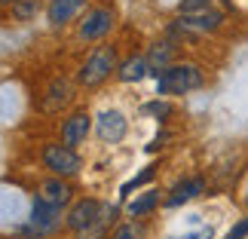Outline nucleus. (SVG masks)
<instances>
[{
    "label": "nucleus",
    "mask_w": 248,
    "mask_h": 239,
    "mask_svg": "<svg viewBox=\"0 0 248 239\" xmlns=\"http://www.w3.org/2000/svg\"><path fill=\"white\" fill-rule=\"evenodd\" d=\"M16 3V0H0V6H13Z\"/></svg>",
    "instance_id": "obj_23"
},
{
    "label": "nucleus",
    "mask_w": 248,
    "mask_h": 239,
    "mask_svg": "<svg viewBox=\"0 0 248 239\" xmlns=\"http://www.w3.org/2000/svg\"><path fill=\"white\" fill-rule=\"evenodd\" d=\"M89 129H92V117H89V111H77V113H71V117L62 123V144H68V147L83 144L86 135H89Z\"/></svg>",
    "instance_id": "obj_8"
},
{
    "label": "nucleus",
    "mask_w": 248,
    "mask_h": 239,
    "mask_svg": "<svg viewBox=\"0 0 248 239\" xmlns=\"http://www.w3.org/2000/svg\"><path fill=\"white\" fill-rule=\"evenodd\" d=\"M40 159H43V166L49 169L55 178H74L80 172V166H83L77 147H68V144H62V141H49V144H43Z\"/></svg>",
    "instance_id": "obj_3"
},
{
    "label": "nucleus",
    "mask_w": 248,
    "mask_h": 239,
    "mask_svg": "<svg viewBox=\"0 0 248 239\" xmlns=\"http://www.w3.org/2000/svg\"><path fill=\"white\" fill-rule=\"evenodd\" d=\"M117 68H120L117 64V49H113V46H98V49H92L89 59L80 64L77 83L86 86V89H95V86H101Z\"/></svg>",
    "instance_id": "obj_1"
},
{
    "label": "nucleus",
    "mask_w": 248,
    "mask_h": 239,
    "mask_svg": "<svg viewBox=\"0 0 248 239\" xmlns=\"http://www.w3.org/2000/svg\"><path fill=\"white\" fill-rule=\"evenodd\" d=\"M86 0H49L46 3V18H49V25H68L77 18V13L83 9Z\"/></svg>",
    "instance_id": "obj_10"
},
{
    "label": "nucleus",
    "mask_w": 248,
    "mask_h": 239,
    "mask_svg": "<svg viewBox=\"0 0 248 239\" xmlns=\"http://www.w3.org/2000/svg\"><path fill=\"white\" fill-rule=\"evenodd\" d=\"M144 111L147 113H163V117H166V113H169V104H147Z\"/></svg>",
    "instance_id": "obj_21"
},
{
    "label": "nucleus",
    "mask_w": 248,
    "mask_h": 239,
    "mask_svg": "<svg viewBox=\"0 0 248 239\" xmlns=\"http://www.w3.org/2000/svg\"><path fill=\"white\" fill-rule=\"evenodd\" d=\"M101 208H104V206L98 203V199H80V203H74L71 212L64 215V227H68L71 233H80V230H86L89 224L98 221Z\"/></svg>",
    "instance_id": "obj_7"
},
{
    "label": "nucleus",
    "mask_w": 248,
    "mask_h": 239,
    "mask_svg": "<svg viewBox=\"0 0 248 239\" xmlns=\"http://www.w3.org/2000/svg\"><path fill=\"white\" fill-rule=\"evenodd\" d=\"M202 86V71L196 64H169L156 74V92L159 95H184Z\"/></svg>",
    "instance_id": "obj_2"
},
{
    "label": "nucleus",
    "mask_w": 248,
    "mask_h": 239,
    "mask_svg": "<svg viewBox=\"0 0 248 239\" xmlns=\"http://www.w3.org/2000/svg\"><path fill=\"white\" fill-rule=\"evenodd\" d=\"M43 9V0H16L13 3V18L16 22H31Z\"/></svg>",
    "instance_id": "obj_17"
},
{
    "label": "nucleus",
    "mask_w": 248,
    "mask_h": 239,
    "mask_svg": "<svg viewBox=\"0 0 248 239\" xmlns=\"http://www.w3.org/2000/svg\"><path fill=\"white\" fill-rule=\"evenodd\" d=\"M212 0H181V13H202Z\"/></svg>",
    "instance_id": "obj_18"
},
{
    "label": "nucleus",
    "mask_w": 248,
    "mask_h": 239,
    "mask_svg": "<svg viewBox=\"0 0 248 239\" xmlns=\"http://www.w3.org/2000/svg\"><path fill=\"white\" fill-rule=\"evenodd\" d=\"M147 74H154V71H150L147 55H132V59H126L117 68V80L120 83H141Z\"/></svg>",
    "instance_id": "obj_11"
},
{
    "label": "nucleus",
    "mask_w": 248,
    "mask_h": 239,
    "mask_svg": "<svg viewBox=\"0 0 248 239\" xmlns=\"http://www.w3.org/2000/svg\"><path fill=\"white\" fill-rule=\"evenodd\" d=\"M221 22H224L221 13H215V9H202V13H181L175 28L184 31V34H212V31L221 28Z\"/></svg>",
    "instance_id": "obj_6"
},
{
    "label": "nucleus",
    "mask_w": 248,
    "mask_h": 239,
    "mask_svg": "<svg viewBox=\"0 0 248 239\" xmlns=\"http://www.w3.org/2000/svg\"><path fill=\"white\" fill-rule=\"evenodd\" d=\"M113 25H117V13H113L110 6H95L80 18L77 34H80V40L95 43V40H104V37L113 31Z\"/></svg>",
    "instance_id": "obj_4"
},
{
    "label": "nucleus",
    "mask_w": 248,
    "mask_h": 239,
    "mask_svg": "<svg viewBox=\"0 0 248 239\" xmlns=\"http://www.w3.org/2000/svg\"><path fill=\"white\" fill-rule=\"evenodd\" d=\"M205 190V181L202 178H184V181H178L175 187L169 190V196H166V206H181V203H187V199H193L199 196Z\"/></svg>",
    "instance_id": "obj_12"
},
{
    "label": "nucleus",
    "mask_w": 248,
    "mask_h": 239,
    "mask_svg": "<svg viewBox=\"0 0 248 239\" xmlns=\"http://www.w3.org/2000/svg\"><path fill=\"white\" fill-rule=\"evenodd\" d=\"M62 224V208L55 206H46L43 199H34L31 206V218H28V227H25V236L31 239H43V236H52Z\"/></svg>",
    "instance_id": "obj_5"
},
{
    "label": "nucleus",
    "mask_w": 248,
    "mask_h": 239,
    "mask_svg": "<svg viewBox=\"0 0 248 239\" xmlns=\"http://www.w3.org/2000/svg\"><path fill=\"white\" fill-rule=\"evenodd\" d=\"M113 218H117V208H113V206H104L101 215H98V221L89 224V227H86V230H80V233H74V239H104L108 227L113 224Z\"/></svg>",
    "instance_id": "obj_14"
},
{
    "label": "nucleus",
    "mask_w": 248,
    "mask_h": 239,
    "mask_svg": "<svg viewBox=\"0 0 248 239\" xmlns=\"http://www.w3.org/2000/svg\"><path fill=\"white\" fill-rule=\"evenodd\" d=\"M245 236H248V218H242V221L236 224V227H233V230L227 233L224 239H245Z\"/></svg>",
    "instance_id": "obj_20"
},
{
    "label": "nucleus",
    "mask_w": 248,
    "mask_h": 239,
    "mask_svg": "<svg viewBox=\"0 0 248 239\" xmlns=\"http://www.w3.org/2000/svg\"><path fill=\"white\" fill-rule=\"evenodd\" d=\"M110 239H138V230H135L132 224H120V227H117V233H113Z\"/></svg>",
    "instance_id": "obj_19"
},
{
    "label": "nucleus",
    "mask_w": 248,
    "mask_h": 239,
    "mask_svg": "<svg viewBox=\"0 0 248 239\" xmlns=\"http://www.w3.org/2000/svg\"><path fill=\"white\" fill-rule=\"evenodd\" d=\"M126 120H123V113L120 111H104L101 117H98V135L104 141H120L123 135H126Z\"/></svg>",
    "instance_id": "obj_13"
},
{
    "label": "nucleus",
    "mask_w": 248,
    "mask_h": 239,
    "mask_svg": "<svg viewBox=\"0 0 248 239\" xmlns=\"http://www.w3.org/2000/svg\"><path fill=\"white\" fill-rule=\"evenodd\" d=\"M171 59H175V46H171L169 40L154 43V46H150V52H147V62H150V71H154V74L166 71L169 64H171Z\"/></svg>",
    "instance_id": "obj_15"
},
{
    "label": "nucleus",
    "mask_w": 248,
    "mask_h": 239,
    "mask_svg": "<svg viewBox=\"0 0 248 239\" xmlns=\"http://www.w3.org/2000/svg\"><path fill=\"white\" fill-rule=\"evenodd\" d=\"M156 206H159V193H156V190H147V193H141V196H135L129 203V215L132 218H144V215L154 212Z\"/></svg>",
    "instance_id": "obj_16"
},
{
    "label": "nucleus",
    "mask_w": 248,
    "mask_h": 239,
    "mask_svg": "<svg viewBox=\"0 0 248 239\" xmlns=\"http://www.w3.org/2000/svg\"><path fill=\"white\" fill-rule=\"evenodd\" d=\"M181 239H212V230H199V233H190V236H181Z\"/></svg>",
    "instance_id": "obj_22"
},
{
    "label": "nucleus",
    "mask_w": 248,
    "mask_h": 239,
    "mask_svg": "<svg viewBox=\"0 0 248 239\" xmlns=\"http://www.w3.org/2000/svg\"><path fill=\"white\" fill-rule=\"evenodd\" d=\"M37 199H43L46 206H55V208H62V206H68L71 199H74V187L68 184L64 178H46L43 184H40V193H37Z\"/></svg>",
    "instance_id": "obj_9"
}]
</instances>
